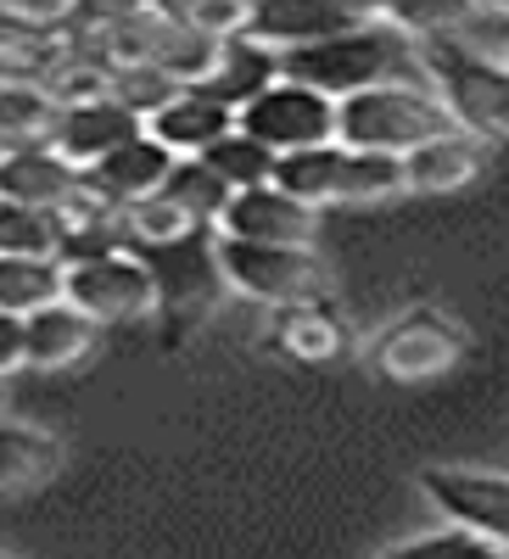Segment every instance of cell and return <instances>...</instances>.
<instances>
[{"mask_svg":"<svg viewBox=\"0 0 509 559\" xmlns=\"http://www.w3.org/2000/svg\"><path fill=\"white\" fill-rule=\"evenodd\" d=\"M409 62H414V39L392 17H364L342 34H325V39H308V45L281 51L286 79L325 90V96H336V102L353 96V90H364V84L398 79Z\"/></svg>","mask_w":509,"mask_h":559,"instance_id":"6da1fadb","label":"cell"},{"mask_svg":"<svg viewBox=\"0 0 509 559\" xmlns=\"http://www.w3.org/2000/svg\"><path fill=\"white\" fill-rule=\"evenodd\" d=\"M448 107L426 90H409L398 79H381V84H364L353 96L336 102V140L347 146H364V152H414L421 140L442 134L448 129Z\"/></svg>","mask_w":509,"mask_h":559,"instance_id":"7a4b0ae2","label":"cell"},{"mask_svg":"<svg viewBox=\"0 0 509 559\" xmlns=\"http://www.w3.org/2000/svg\"><path fill=\"white\" fill-rule=\"evenodd\" d=\"M274 185H286L303 202H347V197H387L409 185L398 152H364L347 140H319V146L281 152Z\"/></svg>","mask_w":509,"mask_h":559,"instance_id":"3957f363","label":"cell"},{"mask_svg":"<svg viewBox=\"0 0 509 559\" xmlns=\"http://www.w3.org/2000/svg\"><path fill=\"white\" fill-rule=\"evenodd\" d=\"M421 62L442 84V107L482 140H509V68L493 57H476L471 45L448 34H431Z\"/></svg>","mask_w":509,"mask_h":559,"instance_id":"277c9868","label":"cell"},{"mask_svg":"<svg viewBox=\"0 0 509 559\" xmlns=\"http://www.w3.org/2000/svg\"><path fill=\"white\" fill-rule=\"evenodd\" d=\"M224 280L241 286L258 302H319L325 297V263L308 247L292 241H247V236H218Z\"/></svg>","mask_w":509,"mask_h":559,"instance_id":"5b68a950","label":"cell"},{"mask_svg":"<svg viewBox=\"0 0 509 559\" xmlns=\"http://www.w3.org/2000/svg\"><path fill=\"white\" fill-rule=\"evenodd\" d=\"M236 123L247 134H258L274 152H297V146H319V140H336V96L297 79H274L258 96L236 112Z\"/></svg>","mask_w":509,"mask_h":559,"instance_id":"8992f818","label":"cell"},{"mask_svg":"<svg viewBox=\"0 0 509 559\" xmlns=\"http://www.w3.org/2000/svg\"><path fill=\"white\" fill-rule=\"evenodd\" d=\"M62 297L79 302L96 324H118V319H141V313L157 308V280L134 247H113V252L68 263Z\"/></svg>","mask_w":509,"mask_h":559,"instance_id":"52a82bcc","label":"cell"},{"mask_svg":"<svg viewBox=\"0 0 509 559\" xmlns=\"http://www.w3.org/2000/svg\"><path fill=\"white\" fill-rule=\"evenodd\" d=\"M134 252L152 269L163 308H208L218 297L224 263H218V241L208 236V224L185 229L174 241H157V247H134Z\"/></svg>","mask_w":509,"mask_h":559,"instance_id":"ba28073f","label":"cell"},{"mask_svg":"<svg viewBox=\"0 0 509 559\" xmlns=\"http://www.w3.org/2000/svg\"><path fill=\"white\" fill-rule=\"evenodd\" d=\"M218 229L224 236H247V241H292V247H308L313 241V202L292 197L286 185H247L224 202L218 213Z\"/></svg>","mask_w":509,"mask_h":559,"instance_id":"9c48e42d","label":"cell"},{"mask_svg":"<svg viewBox=\"0 0 509 559\" xmlns=\"http://www.w3.org/2000/svg\"><path fill=\"white\" fill-rule=\"evenodd\" d=\"M369 12L358 7V0H252L247 34L263 39V45H274V51H292V45L342 34V28H353Z\"/></svg>","mask_w":509,"mask_h":559,"instance_id":"30bf717a","label":"cell"},{"mask_svg":"<svg viewBox=\"0 0 509 559\" xmlns=\"http://www.w3.org/2000/svg\"><path fill=\"white\" fill-rule=\"evenodd\" d=\"M141 129H146V118L134 112V107H123L113 90H107V96H90V102H68V107H62L51 146L68 152L79 168H90L96 157H107L113 146H123V140L141 134Z\"/></svg>","mask_w":509,"mask_h":559,"instance_id":"8fae6325","label":"cell"},{"mask_svg":"<svg viewBox=\"0 0 509 559\" xmlns=\"http://www.w3.org/2000/svg\"><path fill=\"white\" fill-rule=\"evenodd\" d=\"M426 492L437 498V509L448 521H465L476 532H487L493 543L509 548V476H487V471H431Z\"/></svg>","mask_w":509,"mask_h":559,"instance_id":"7c38bea8","label":"cell"},{"mask_svg":"<svg viewBox=\"0 0 509 559\" xmlns=\"http://www.w3.org/2000/svg\"><path fill=\"white\" fill-rule=\"evenodd\" d=\"M79 179H84V168L68 152H57L51 140H34V146H7V152H0V197H7V202L57 207Z\"/></svg>","mask_w":509,"mask_h":559,"instance_id":"4fadbf2b","label":"cell"},{"mask_svg":"<svg viewBox=\"0 0 509 559\" xmlns=\"http://www.w3.org/2000/svg\"><path fill=\"white\" fill-rule=\"evenodd\" d=\"M146 129L163 140V146H174L179 157H197V152L213 146L218 134L236 129V107H224L218 96H208L202 84H185L146 118Z\"/></svg>","mask_w":509,"mask_h":559,"instance_id":"5bb4252c","label":"cell"},{"mask_svg":"<svg viewBox=\"0 0 509 559\" xmlns=\"http://www.w3.org/2000/svg\"><path fill=\"white\" fill-rule=\"evenodd\" d=\"M174 163H179V152H174V146H163V140H157L152 129H141V134H129L123 146H113L107 157H96L84 174L96 179L113 202H134V197L163 191V179H168V168H174Z\"/></svg>","mask_w":509,"mask_h":559,"instance_id":"9a60e30c","label":"cell"},{"mask_svg":"<svg viewBox=\"0 0 509 559\" xmlns=\"http://www.w3.org/2000/svg\"><path fill=\"white\" fill-rule=\"evenodd\" d=\"M90 342H96V319L68 297L23 313V364L34 369H68L90 353Z\"/></svg>","mask_w":509,"mask_h":559,"instance_id":"2e32d148","label":"cell"},{"mask_svg":"<svg viewBox=\"0 0 509 559\" xmlns=\"http://www.w3.org/2000/svg\"><path fill=\"white\" fill-rule=\"evenodd\" d=\"M281 79V51L274 45H263V39H252V34H224L218 39V57H213V68L197 79L208 96H218L224 107H247L263 84H274Z\"/></svg>","mask_w":509,"mask_h":559,"instance_id":"e0dca14e","label":"cell"},{"mask_svg":"<svg viewBox=\"0 0 509 559\" xmlns=\"http://www.w3.org/2000/svg\"><path fill=\"white\" fill-rule=\"evenodd\" d=\"M62 471V442L34 426L0 419V498H23Z\"/></svg>","mask_w":509,"mask_h":559,"instance_id":"ac0fdd59","label":"cell"},{"mask_svg":"<svg viewBox=\"0 0 509 559\" xmlns=\"http://www.w3.org/2000/svg\"><path fill=\"white\" fill-rule=\"evenodd\" d=\"M62 118V102L39 79H0V152L51 140Z\"/></svg>","mask_w":509,"mask_h":559,"instance_id":"d6986e66","label":"cell"},{"mask_svg":"<svg viewBox=\"0 0 509 559\" xmlns=\"http://www.w3.org/2000/svg\"><path fill=\"white\" fill-rule=\"evenodd\" d=\"M476 168H482V152L471 146V140L448 134V129L421 140L414 152H403V174H409L414 191H453V185L476 179Z\"/></svg>","mask_w":509,"mask_h":559,"instance_id":"ffe728a7","label":"cell"},{"mask_svg":"<svg viewBox=\"0 0 509 559\" xmlns=\"http://www.w3.org/2000/svg\"><path fill=\"white\" fill-rule=\"evenodd\" d=\"M68 286V263L62 258H39V252H0V308L34 313L45 302H57Z\"/></svg>","mask_w":509,"mask_h":559,"instance_id":"44dd1931","label":"cell"},{"mask_svg":"<svg viewBox=\"0 0 509 559\" xmlns=\"http://www.w3.org/2000/svg\"><path fill=\"white\" fill-rule=\"evenodd\" d=\"M453 353H459V342L442 336L431 319H409L398 331H387L381 369H392V376H431V369H442Z\"/></svg>","mask_w":509,"mask_h":559,"instance_id":"7402d4cb","label":"cell"},{"mask_svg":"<svg viewBox=\"0 0 509 559\" xmlns=\"http://www.w3.org/2000/svg\"><path fill=\"white\" fill-rule=\"evenodd\" d=\"M163 197H174L197 224H218L224 202L236 197V191H229L224 174H218L208 157H179V163L168 168V179H163Z\"/></svg>","mask_w":509,"mask_h":559,"instance_id":"603a6c76","label":"cell"},{"mask_svg":"<svg viewBox=\"0 0 509 559\" xmlns=\"http://www.w3.org/2000/svg\"><path fill=\"white\" fill-rule=\"evenodd\" d=\"M197 157H208L218 174H224V185L229 191H247V185H263V179H274V163H281V152L274 146H263L258 134H247L241 123L229 129V134H218L208 152H197Z\"/></svg>","mask_w":509,"mask_h":559,"instance_id":"cb8c5ba5","label":"cell"},{"mask_svg":"<svg viewBox=\"0 0 509 559\" xmlns=\"http://www.w3.org/2000/svg\"><path fill=\"white\" fill-rule=\"evenodd\" d=\"M0 252L62 258V218H57V207H28V202L0 197Z\"/></svg>","mask_w":509,"mask_h":559,"instance_id":"d4e9b609","label":"cell"},{"mask_svg":"<svg viewBox=\"0 0 509 559\" xmlns=\"http://www.w3.org/2000/svg\"><path fill=\"white\" fill-rule=\"evenodd\" d=\"M118 218H123V241L129 247H157V241H174V236H185V229H197V218L185 213L174 197H163V191L123 202Z\"/></svg>","mask_w":509,"mask_h":559,"instance_id":"484cf974","label":"cell"},{"mask_svg":"<svg viewBox=\"0 0 509 559\" xmlns=\"http://www.w3.org/2000/svg\"><path fill=\"white\" fill-rule=\"evenodd\" d=\"M274 336H281V347L297 353V358H331L336 342H342L336 319H331V313H319V302H286L281 331H274Z\"/></svg>","mask_w":509,"mask_h":559,"instance_id":"4316f807","label":"cell"},{"mask_svg":"<svg viewBox=\"0 0 509 559\" xmlns=\"http://www.w3.org/2000/svg\"><path fill=\"white\" fill-rule=\"evenodd\" d=\"M174 90H185V79H174L168 68H157V62H129V68H113V96L123 102V107H134L141 118H152Z\"/></svg>","mask_w":509,"mask_h":559,"instance_id":"83f0119b","label":"cell"},{"mask_svg":"<svg viewBox=\"0 0 509 559\" xmlns=\"http://www.w3.org/2000/svg\"><path fill=\"white\" fill-rule=\"evenodd\" d=\"M358 7H364L369 17H392V23H403V28L437 34V28H453L465 12H476V0H358Z\"/></svg>","mask_w":509,"mask_h":559,"instance_id":"f1b7e54d","label":"cell"},{"mask_svg":"<svg viewBox=\"0 0 509 559\" xmlns=\"http://www.w3.org/2000/svg\"><path fill=\"white\" fill-rule=\"evenodd\" d=\"M498 548H504V543H493L487 532L453 521V532L426 537V543H409V548H398V554H403V559H487V554H498Z\"/></svg>","mask_w":509,"mask_h":559,"instance_id":"f546056e","label":"cell"},{"mask_svg":"<svg viewBox=\"0 0 509 559\" xmlns=\"http://www.w3.org/2000/svg\"><path fill=\"white\" fill-rule=\"evenodd\" d=\"M79 12V0H0V17L23 23V28H51Z\"/></svg>","mask_w":509,"mask_h":559,"instance_id":"4dcf8cb0","label":"cell"},{"mask_svg":"<svg viewBox=\"0 0 509 559\" xmlns=\"http://www.w3.org/2000/svg\"><path fill=\"white\" fill-rule=\"evenodd\" d=\"M23 364V313L0 308V376Z\"/></svg>","mask_w":509,"mask_h":559,"instance_id":"1f68e13d","label":"cell"},{"mask_svg":"<svg viewBox=\"0 0 509 559\" xmlns=\"http://www.w3.org/2000/svg\"><path fill=\"white\" fill-rule=\"evenodd\" d=\"M476 7H482V12H504V17H509V0H476Z\"/></svg>","mask_w":509,"mask_h":559,"instance_id":"d6a6232c","label":"cell"}]
</instances>
